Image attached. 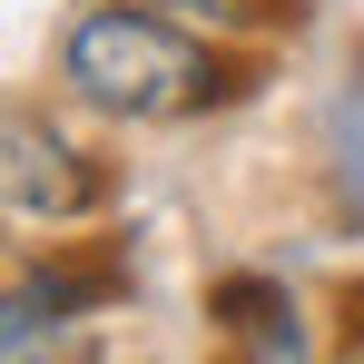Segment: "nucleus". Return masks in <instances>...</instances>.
Returning a JSON list of instances; mask_svg holds the SVG:
<instances>
[{
  "mask_svg": "<svg viewBox=\"0 0 364 364\" xmlns=\"http://www.w3.org/2000/svg\"><path fill=\"white\" fill-rule=\"evenodd\" d=\"M60 79H69L79 109L138 119V128H168V119H197V109L237 99V69L217 60L187 20L138 10V0H109V10H79V20H69Z\"/></svg>",
  "mask_w": 364,
  "mask_h": 364,
  "instance_id": "1",
  "label": "nucleus"
},
{
  "mask_svg": "<svg viewBox=\"0 0 364 364\" xmlns=\"http://www.w3.org/2000/svg\"><path fill=\"white\" fill-rule=\"evenodd\" d=\"M109 197V178L69 148L60 128L40 119H0V217H30V227H69Z\"/></svg>",
  "mask_w": 364,
  "mask_h": 364,
  "instance_id": "2",
  "label": "nucleus"
},
{
  "mask_svg": "<svg viewBox=\"0 0 364 364\" xmlns=\"http://www.w3.org/2000/svg\"><path fill=\"white\" fill-rule=\"evenodd\" d=\"M217 325L246 345V364H305L296 296H286V286H266V276H237V286H217Z\"/></svg>",
  "mask_w": 364,
  "mask_h": 364,
  "instance_id": "3",
  "label": "nucleus"
},
{
  "mask_svg": "<svg viewBox=\"0 0 364 364\" xmlns=\"http://www.w3.org/2000/svg\"><path fill=\"white\" fill-rule=\"evenodd\" d=\"M148 10H168L187 30H256V20H286L296 0H148Z\"/></svg>",
  "mask_w": 364,
  "mask_h": 364,
  "instance_id": "4",
  "label": "nucleus"
},
{
  "mask_svg": "<svg viewBox=\"0 0 364 364\" xmlns=\"http://www.w3.org/2000/svg\"><path fill=\"white\" fill-rule=\"evenodd\" d=\"M40 325H60V315H50V305L30 296V286H20V296H0V364L20 355V345H30V335H40Z\"/></svg>",
  "mask_w": 364,
  "mask_h": 364,
  "instance_id": "5",
  "label": "nucleus"
}]
</instances>
